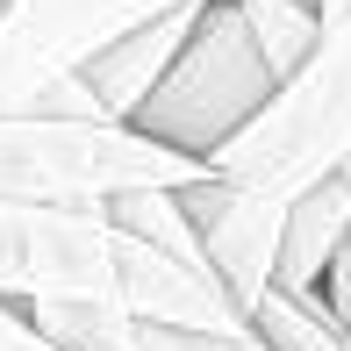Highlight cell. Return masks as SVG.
I'll return each instance as SVG.
<instances>
[{"mask_svg": "<svg viewBox=\"0 0 351 351\" xmlns=\"http://www.w3.org/2000/svg\"><path fill=\"white\" fill-rule=\"evenodd\" d=\"M0 301L14 308L101 301L136 323H180V330L251 323L215 273L158 251L115 208H65V201H0Z\"/></svg>", "mask_w": 351, "mask_h": 351, "instance_id": "1", "label": "cell"}, {"mask_svg": "<svg viewBox=\"0 0 351 351\" xmlns=\"http://www.w3.org/2000/svg\"><path fill=\"white\" fill-rule=\"evenodd\" d=\"M201 172H215L208 158H186L115 115H51V108H8L0 115V201L115 208L122 194L194 186Z\"/></svg>", "mask_w": 351, "mask_h": 351, "instance_id": "2", "label": "cell"}, {"mask_svg": "<svg viewBox=\"0 0 351 351\" xmlns=\"http://www.w3.org/2000/svg\"><path fill=\"white\" fill-rule=\"evenodd\" d=\"M222 180L258 194H308L351 165V8L330 14L315 51L280 79V93L208 158Z\"/></svg>", "mask_w": 351, "mask_h": 351, "instance_id": "3", "label": "cell"}, {"mask_svg": "<svg viewBox=\"0 0 351 351\" xmlns=\"http://www.w3.org/2000/svg\"><path fill=\"white\" fill-rule=\"evenodd\" d=\"M273 93H280V65L265 58L251 14L237 0H208L186 51L172 58V72L158 79V93L130 122L151 130L158 143H172V151H186V158H215Z\"/></svg>", "mask_w": 351, "mask_h": 351, "instance_id": "4", "label": "cell"}, {"mask_svg": "<svg viewBox=\"0 0 351 351\" xmlns=\"http://www.w3.org/2000/svg\"><path fill=\"white\" fill-rule=\"evenodd\" d=\"M165 8H186V0H14L0 14V115L36 108L93 51H108L122 29L151 22Z\"/></svg>", "mask_w": 351, "mask_h": 351, "instance_id": "5", "label": "cell"}, {"mask_svg": "<svg viewBox=\"0 0 351 351\" xmlns=\"http://www.w3.org/2000/svg\"><path fill=\"white\" fill-rule=\"evenodd\" d=\"M186 215L201 230V251H208L215 280L230 287L237 308H258L273 294V273H280V237H287V208L294 201L280 194H258V186H237L222 172H201L194 186H180Z\"/></svg>", "mask_w": 351, "mask_h": 351, "instance_id": "6", "label": "cell"}, {"mask_svg": "<svg viewBox=\"0 0 351 351\" xmlns=\"http://www.w3.org/2000/svg\"><path fill=\"white\" fill-rule=\"evenodd\" d=\"M36 330H51L65 351H273L258 330H180V323H136L101 301H36L22 308Z\"/></svg>", "mask_w": 351, "mask_h": 351, "instance_id": "7", "label": "cell"}, {"mask_svg": "<svg viewBox=\"0 0 351 351\" xmlns=\"http://www.w3.org/2000/svg\"><path fill=\"white\" fill-rule=\"evenodd\" d=\"M201 8L208 0H186V8H165V14H151V22H136V29H122L108 51H93L86 65H79V79L93 86V101H101V115H115V122H130L143 101L158 93V79L172 72V58L186 51V36H194V22H201Z\"/></svg>", "mask_w": 351, "mask_h": 351, "instance_id": "8", "label": "cell"}, {"mask_svg": "<svg viewBox=\"0 0 351 351\" xmlns=\"http://www.w3.org/2000/svg\"><path fill=\"white\" fill-rule=\"evenodd\" d=\"M344 237H351V172H330L323 186L294 194V208H287V237H280V273H273V287H287V294L323 287V273H330V258H337Z\"/></svg>", "mask_w": 351, "mask_h": 351, "instance_id": "9", "label": "cell"}, {"mask_svg": "<svg viewBox=\"0 0 351 351\" xmlns=\"http://www.w3.org/2000/svg\"><path fill=\"white\" fill-rule=\"evenodd\" d=\"M251 330H258L273 351H351V323L323 301V287H308V294H273L251 308Z\"/></svg>", "mask_w": 351, "mask_h": 351, "instance_id": "10", "label": "cell"}, {"mask_svg": "<svg viewBox=\"0 0 351 351\" xmlns=\"http://www.w3.org/2000/svg\"><path fill=\"white\" fill-rule=\"evenodd\" d=\"M237 8L251 14V29H258L265 58L280 65V79L315 51V36H323V0H237Z\"/></svg>", "mask_w": 351, "mask_h": 351, "instance_id": "11", "label": "cell"}, {"mask_svg": "<svg viewBox=\"0 0 351 351\" xmlns=\"http://www.w3.org/2000/svg\"><path fill=\"white\" fill-rule=\"evenodd\" d=\"M0 351H65V344H58L51 330H36L14 301H0Z\"/></svg>", "mask_w": 351, "mask_h": 351, "instance_id": "12", "label": "cell"}, {"mask_svg": "<svg viewBox=\"0 0 351 351\" xmlns=\"http://www.w3.org/2000/svg\"><path fill=\"white\" fill-rule=\"evenodd\" d=\"M323 301L351 323V237L337 244V258H330V273H323Z\"/></svg>", "mask_w": 351, "mask_h": 351, "instance_id": "13", "label": "cell"}, {"mask_svg": "<svg viewBox=\"0 0 351 351\" xmlns=\"http://www.w3.org/2000/svg\"><path fill=\"white\" fill-rule=\"evenodd\" d=\"M351 8V0H323V22H330V14H344Z\"/></svg>", "mask_w": 351, "mask_h": 351, "instance_id": "14", "label": "cell"}, {"mask_svg": "<svg viewBox=\"0 0 351 351\" xmlns=\"http://www.w3.org/2000/svg\"><path fill=\"white\" fill-rule=\"evenodd\" d=\"M344 172H351V165H344Z\"/></svg>", "mask_w": 351, "mask_h": 351, "instance_id": "15", "label": "cell"}]
</instances>
